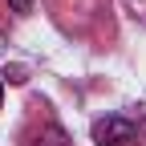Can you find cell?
<instances>
[{
    "label": "cell",
    "mask_w": 146,
    "mask_h": 146,
    "mask_svg": "<svg viewBox=\"0 0 146 146\" xmlns=\"http://www.w3.org/2000/svg\"><path fill=\"white\" fill-rule=\"evenodd\" d=\"M94 142L98 146H134L138 142V126L122 114H106L94 122Z\"/></svg>",
    "instance_id": "6da1fadb"
},
{
    "label": "cell",
    "mask_w": 146,
    "mask_h": 146,
    "mask_svg": "<svg viewBox=\"0 0 146 146\" xmlns=\"http://www.w3.org/2000/svg\"><path fill=\"white\" fill-rule=\"evenodd\" d=\"M21 146H69V138H65V130H61V126H53V122H45L41 130H29Z\"/></svg>",
    "instance_id": "7a4b0ae2"
},
{
    "label": "cell",
    "mask_w": 146,
    "mask_h": 146,
    "mask_svg": "<svg viewBox=\"0 0 146 146\" xmlns=\"http://www.w3.org/2000/svg\"><path fill=\"white\" fill-rule=\"evenodd\" d=\"M8 4H12L16 16H29V12H33V0H8Z\"/></svg>",
    "instance_id": "3957f363"
},
{
    "label": "cell",
    "mask_w": 146,
    "mask_h": 146,
    "mask_svg": "<svg viewBox=\"0 0 146 146\" xmlns=\"http://www.w3.org/2000/svg\"><path fill=\"white\" fill-rule=\"evenodd\" d=\"M0 102H4V81H0Z\"/></svg>",
    "instance_id": "277c9868"
}]
</instances>
